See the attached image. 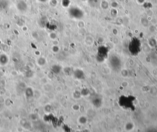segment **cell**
<instances>
[{
  "mask_svg": "<svg viewBox=\"0 0 157 132\" xmlns=\"http://www.w3.org/2000/svg\"><path fill=\"white\" fill-rule=\"evenodd\" d=\"M69 15L72 18L76 20L81 19L83 16L82 10L77 7H73L69 10Z\"/></svg>",
  "mask_w": 157,
  "mask_h": 132,
  "instance_id": "obj_1",
  "label": "cell"
},
{
  "mask_svg": "<svg viewBox=\"0 0 157 132\" xmlns=\"http://www.w3.org/2000/svg\"><path fill=\"white\" fill-rule=\"evenodd\" d=\"M39 1H41V2H46V1H47L48 0H39Z\"/></svg>",
  "mask_w": 157,
  "mask_h": 132,
  "instance_id": "obj_2",
  "label": "cell"
}]
</instances>
